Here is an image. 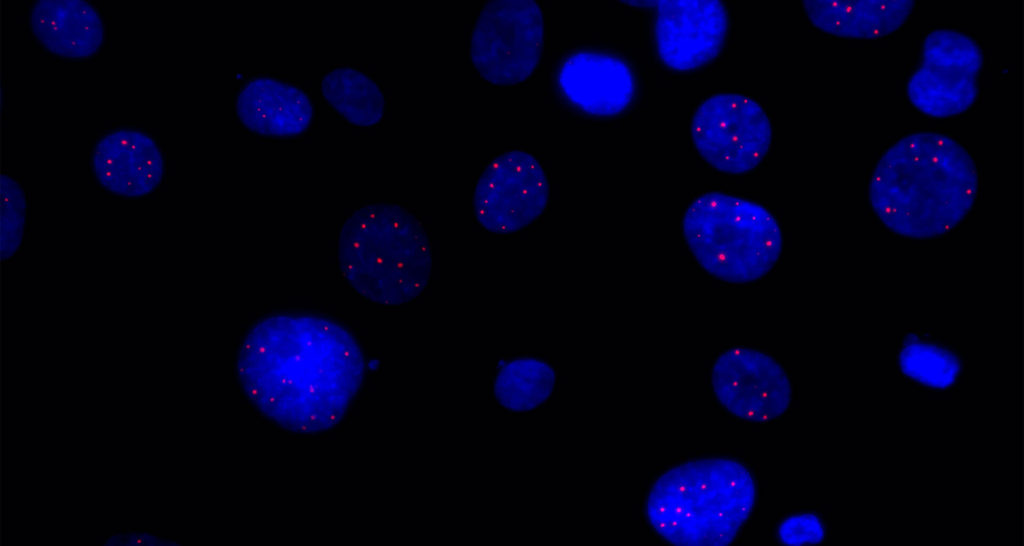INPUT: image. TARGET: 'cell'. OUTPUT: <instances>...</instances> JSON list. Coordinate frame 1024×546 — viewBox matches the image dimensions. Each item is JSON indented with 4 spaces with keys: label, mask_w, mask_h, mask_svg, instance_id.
Here are the masks:
<instances>
[{
    "label": "cell",
    "mask_w": 1024,
    "mask_h": 546,
    "mask_svg": "<svg viewBox=\"0 0 1024 546\" xmlns=\"http://www.w3.org/2000/svg\"><path fill=\"white\" fill-rule=\"evenodd\" d=\"M238 377L270 418L299 431L330 425L358 392L364 355L339 322L306 313H279L246 336Z\"/></svg>",
    "instance_id": "6da1fadb"
},
{
    "label": "cell",
    "mask_w": 1024,
    "mask_h": 546,
    "mask_svg": "<svg viewBox=\"0 0 1024 546\" xmlns=\"http://www.w3.org/2000/svg\"><path fill=\"white\" fill-rule=\"evenodd\" d=\"M975 164L955 140L914 133L893 144L879 160L871 202L894 231L929 237L957 224L973 204Z\"/></svg>",
    "instance_id": "7a4b0ae2"
},
{
    "label": "cell",
    "mask_w": 1024,
    "mask_h": 546,
    "mask_svg": "<svg viewBox=\"0 0 1024 546\" xmlns=\"http://www.w3.org/2000/svg\"><path fill=\"white\" fill-rule=\"evenodd\" d=\"M756 499L748 466L731 457H704L663 472L648 493L646 513L671 544L722 545L737 537Z\"/></svg>",
    "instance_id": "3957f363"
},
{
    "label": "cell",
    "mask_w": 1024,
    "mask_h": 546,
    "mask_svg": "<svg viewBox=\"0 0 1024 546\" xmlns=\"http://www.w3.org/2000/svg\"><path fill=\"white\" fill-rule=\"evenodd\" d=\"M338 244L342 274L366 301L404 305L425 292L433 273V244L413 212L366 205L346 220Z\"/></svg>",
    "instance_id": "277c9868"
},
{
    "label": "cell",
    "mask_w": 1024,
    "mask_h": 546,
    "mask_svg": "<svg viewBox=\"0 0 1024 546\" xmlns=\"http://www.w3.org/2000/svg\"><path fill=\"white\" fill-rule=\"evenodd\" d=\"M696 263L718 281L741 285L768 275L782 250L780 225L762 205L722 192L695 198L682 218Z\"/></svg>",
    "instance_id": "5b68a950"
},
{
    "label": "cell",
    "mask_w": 1024,
    "mask_h": 546,
    "mask_svg": "<svg viewBox=\"0 0 1024 546\" xmlns=\"http://www.w3.org/2000/svg\"><path fill=\"white\" fill-rule=\"evenodd\" d=\"M544 19L534 1H492L471 31V62L488 82L506 86L525 81L539 64Z\"/></svg>",
    "instance_id": "8992f818"
},
{
    "label": "cell",
    "mask_w": 1024,
    "mask_h": 546,
    "mask_svg": "<svg viewBox=\"0 0 1024 546\" xmlns=\"http://www.w3.org/2000/svg\"><path fill=\"white\" fill-rule=\"evenodd\" d=\"M772 125L762 106L737 93L704 100L691 120V137L702 159L728 175L756 169L772 144Z\"/></svg>",
    "instance_id": "52a82bcc"
},
{
    "label": "cell",
    "mask_w": 1024,
    "mask_h": 546,
    "mask_svg": "<svg viewBox=\"0 0 1024 546\" xmlns=\"http://www.w3.org/2000/svg\"><path fill=\"white\" fill-rule=\"evenodd\" d=\"M549 198V182L540 161L528 152L511 150L480 173L472 191V213L482 230L508 237L539 219Z\"/></svg>",
    "instance_id": "ba28073f"
},
{
    "label": "cell",
    "mask_w": 1024,
    "mask_h": 546,
    "mask_svg": "<svg viewBox=\"0 0 1024 546\" xmlns=\"http://www.w3.org/2000/svg\"><path fill=\"white\" fill-rule=\"evenodd\" d=\"M87 165L96 186L115 200H152L170 174L165 147L143 125L104 129L91 146Z\"/></svg>",
    "instance_id": "9c48e42d"
},
{
    "label": "cell",
    "mask_w": 1024,
    "mask_h": 546,
    "mask_svg": "<svg viewBox=\"0 0 1024 546\" xmlns=\"http://www.w3.org/2000/svg\"><path fill=\"white\" fill-rule=\"evenodd\" d=\"M981 66L973 40L959 32L935 31L925 40L920 65L909 80V97L935 117L962 113L977 96Z\"/></svg>",
    "instance_id": "30bf717a"
},
{
    "label": "cell",
    "mask_w": 1024,
    "mask_h": 546,
    "mask_svg": "<svg viewBox=\"0 0 1024 546\" xmlns=\"http://www.w3.org/2000/svg\"><path fill=\"white\" fill-rule=\"evenodd\" d=\"M711 385L716 399L733 417L766 422L781 417L791 403V385L781 364L750 347L728 349L715 360Z\"/></svg>",
    "instance_id": "8fae6325"
},
{
    "label": "cell",
    "mask_w": 1024,
    "mask_h": 546,
    "mask_svg": "<svg viewBox=\"0 0 1024 546\" xmlns=\"http://www.w3.org/2000/svg\"><path fill=\"white\" fill-rule=\"evenodd\" d=\"M727 32L728 14L720 1L656 3V48L673 71H691L710 63L720 53Z\"/></svg>",
    "instance_id": "7c38bea8"
},
{
    "label": "cell",
    "mask_w": 1024,
    "mask_h": 546,
    "mask_svg": "<svg viewBox=\"0 0 1024 546\" xmlns=\"http://www.w3.org/2000/svg\"><path fill=\"white\" fill-rule=\"evenodd\" d=\"M23 17L27 37L63 62L92 63L110 42V23L93 1L35 0Z\"/></svg>",
    "instance_id": "4fadbf2b"
},
{
    "label": "cell",
    "mask_w": 1024,
    "mask_h": 546,
    "mask_svg": "<svg viewBox=\"0 0 1024 546\" xmlns=\"http://www.w3.org/2000/svg\"><path fill=\"white\" fill-rule=\"evenodd\" d=\"M234 111L253 135L274 140L304 136L315 117L313 102L304 90L269 77L247 80L235 95Z\"/></svg>",
    "instance_id": "5bb4252c"
},
{
    "label": "cell",
    "mask_w": 1024,
    "mask_h": 546,
    "mask_svg": "<svg viewBox=\"0 0 1024 546\" xmlns=\"http://www.w3.org/2000/svg\"><path fill=\"white\" fill-rule=\"evenodd\" d=\"M560 85L568 99L600 116L622 111L630 102L633 79L620 59L598 52L570 56L560 70Z\"/></svg>",
    "instance_id": "9a60e30c"
},
{
    "label": "cell",
    "mask_w": 1024,
    "mask_h": 546,
    "mask_svg": "<svg viewBox=\"0 0 1024 546\" xmlns=\"http://www.w3.org/2000/svg\"><path fill=\"white\" fill-rule=\"evenodd\" d=\"M803 5L820 30L859 39L897 30L913 10L911 1H809Z\"/></svg>",
    "instance_id": "2e32d148"
},
{
    "label": "cell",
    "mask_w": 1024,
    "mask_h": 546,
    "mask_svg": "<svg viewBox=\"0 0 1024 546\" xmlns=\"http://www.w3.org/2000/svg\"><path fill=\"white\" fill-rule=\"evenodd\" d=\"M557 373L547 361L531 356L500 361L493 377V395L507 412L529 413L543 407L554 394Z\"/></svg>",
    "instance_id": "e0dca14e"
},
{
    "label": "cell",
    "mask_w": 1024,
    "mask_h": 546,
    "mask_svg": "<svg viewBox=\"0 0 1024 546\" xmlns=\"http://www.w3.org/2000/svg\"><path fill=\"white\" fill-rule=\"evenodd\" d=\"M323 101L345 122L371 128L384 116V95L378 85L360 70L337 67L322 79Z\"/></svg>",
    "instance_id": "ac0fdd59"
},
{
    "label": "cell",
    "mask_w": 1024,
    "mask_h": 546,
    "mask_svg": "<svg viewBox=\"0 0 1024 546\" xmlns=\"http://www.w3.org/2000/svg\"><path fill=\"white\" fill-rule=\"evenodd\" d=\"M900 364L908 376L935 388L949 386L959 372V363L951 352L919 340L903 347Z\"/></svg>",
    "instance_id": "d6986e66"
},
{
    "label": "cell",
    "mask_w": 1024,
    "mask_h": 546,
    "mask_svg": "<svg viewBox=\"0 0 1024 546\" xmlns=\"http://www.w3.org/2000/svg\"><path fill=\"white\" fill-rule=\"evenodd\" d=\"M1 192V256L3 261H10L25 246L30 205L23 184L5 173Z\"/></svg>",
    "instance_id": "ffe728a7"
},
{
    "label": "cell",
    "mask_w": 1024,
    "mask_h": 546,
    "mask_svg": "<svg viewBox=\"0 0 1024 546\" xmlns=\"http://www.w3.org/2000/svg\"><path fill=\"white\" fill-rule=\"evenodd\" d=\"M778 536L785 544L819 543L824 537V528L815 515L797 514L781 523Z\"/></svg>",
    "instance_id": "44dd1931"
}]
</instances>
